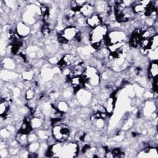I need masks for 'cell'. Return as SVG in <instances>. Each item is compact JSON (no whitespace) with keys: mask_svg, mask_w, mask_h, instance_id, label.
I'll return each instance as SVG.
<instances>
[{"mask_svg":"<svg viewBox=\"0 0 158 158\" xmlns=\"http://www.w3.org/2000/svg\"><path fill=\"white\" fill-rule=\"evenodd\" d=\"M78 152V146L75 143L57 142L48 149L46 154L49 156L69 157H75Z\"/></svg>","mask_w":158,"mask_h":158,"instance_id":"cell-1","label":"cell"},{"mask_svg":"<svg viewBox=\"0 0 158 158\" xmlns=\"http://www.w3.org/2000/svg\"><path fill=\"white\" fill-rule=\"evenodd\" d=\"M109 33L108 26L106 24L101 25L93 28L89 33V41L93 48L98 49Z\"/></svg>","mask_w":158,"mask_h":158,"instance_id":"cell-2","label":"cell"},{"mask_svg":"<svg viewBox=\"0 0 158 158\" xmlns=\"http://www.w3.org/2000/svg\"><path fill=\"white\" fill-rule=\"evenodd\" d=\"M70 134L69 127L64 123H56L52 128L53 138L57 142H65L69 138Z\"/></svg>","mask_w":158,"mask_h":158,"instance_id":"cell-3","label":"cell"},{"mask_svg":"<svg viewBox=\"0 0 158 158\" xmlns=\"http://www.w3.org/2000/svg\"><path fill=\"white\" fill-rule=\"evenodd\" d=\"M85 84L96 86L99 83L100 77L98 71L93 67H87L81 75Z\"/></svg>","mask_w":158,"mask_h":158,"instance_id":"cell-4","label":"cell"},{"mask_svg":"<svg viewBox=\"0 0 158 158\" xmlns=\"http://www.w3.org/2000/svg\"><path fill=\"white\" fill-rule=\"evenodd\" d=\"M127 38V36L125 32L121 30H114L108 33L104 41L109 46L118 43H125Z\"/></svg>","mask_w":158,"mask_h":158,"instance_id":"cell-5","label":"cell"},{"mask_svg":"<svg viewBox=\"0 0 158 158\" xmlns=\"http://www.w3.org/2000/svg\"><path fill=\"white\" fill-rule=\"evenodd\" d=\"M82 63L81 60L78 56L72 54H66L60 59L59 64L62 66H74Z\"/></svg>","mask_w":158,"mask_h":158,"instance_id":"cell-6","label":"cell"},{"mask_svg":"<svg viewBox=\"0 0 158 158\" xmlns=\"http://www.w3.org/2000/svg\"><path fill=\"white\" fill-rule=\"evenodd\" d=\"M79 34V30L78 28L73 25H69L61 31L60 36H62L66 41H70L75 40Z\"/></svg>","mask_w":158,"mask_h":158,"instance_id":"cell-7","label":"cell"},{"mask_svg":"<svg viewBox=\"0 0 158 158\" xmlns=\"http://www.w3.org/2000/svg\"><path fill=\"white\" fill-rule=\"evenodd\" d=\"M152 1L148 0V1H133V3L132 4L131 8L133 10V12L135 14H141V13H145L147 9L151 4Z\"/></svg>","mask_w":158,"mask_h":158,"instance_id":"cell-8","label":"cell"},{"mask_svg":"<svg viewBox=\"0 0 158 158\" xmlns=\"http://www.w3.org/2000/svg\"><path fill=\"white\" fill-rule=\"evenodd\" d=\"M95 9L94 6V4H91V2L87 1L84 5H83L79 9L80 14L84 17V18H88L89 17L91 16L93 14H94Z\"/></svg>","mask_w":158,"mask_h":158,"instance_id":"cell-9","label":"cell"},{"mask_svg":"<svg viewBox=\"0 0 158 158\" xmlns=\"http://www.w3.org/2000/svg\"><path fill=\"white\" fill-rule=\"evenodd\" d=\"M86 25L93 29L101 25L102 23V20L101 17L99 14H98L97 13H94L91 16L86 19Z\"/></svg>","mask_w":158,"mask_h":158,"instance_id":"cell-10","label":"cell"},{"mask_svg":"<svg viewBox=\"0 0 158 158\" xmlns=\"http://www.w3.org/2000/svg\"><path fill=\"white\" fill-rule=\"evenodd\" d=\"M30 32V28L28 25L23 23L19 22L16 26V33L20 37H25Z\"/></svg>","mask_w":158,"mask_h":158,"instance_id":"cell-11","label":"cell"},{"mask_svg":"<svg viewBox=\"0 0 158 158\" xmlns=\"http://www.w3.org/2000/svg\"><path fill=\"white\" fill-rule=\"evenodd\" d=\"M71 86L74 89H80L85 84V82L81 76H74L69 80Z\"/></svg>","mask_w":158,"mask_h":158,"instance_id":"cell-12","label":"cell"},{"mask_svg":"<svg viewBox=\"0 0 158 158\" xmlns=\"http://www.w3.org/2000/svg\"><path fill=\"white\" fill-rule=\"evenodd\" d=\"M148 75L150 78H156L158 74V63L157 60L152 61L148 66Z\"/></svg>","mask_w":158,"mask_h":158,"instance_id":"cell-13","label":"cell"},{"mask_svg":"<svg viewBox=\"0 0 158 158\" xmlns=\"http://www.w3.org/2000/svg\"><path fill=\"white\" fill-rule=\"evenodd\" d=\"M115 98L114 97L108 98L104 102V107L107 114H111L115 107Z\"/></svg>","mask_w":158,"mask_h":158,"instance_id":"cell-14","label":"cell"},{"mask_svg":"<svg viewBox=\"0 0 158 158\" xmlns=\"http://www.w3.org/2000/svg\"><path fill=\"white\" fill-rule=\"evenodd\" d=\"M86 69V67L83 63H80L78 65H74L71 69V73L74 76H81Z\"/></svg>","mask_w":158,"mask_h":158,"instance_id":"cell-15","label":"cell"},{"mask_svg":"<svg viewBox=\"0 0 158 158\" xmlns=\"http://www.w3.org/2000/svg\"><path fill=\"white\" fill-rule=\"evenodd\" d=\"M9 102L6 99H1L0 102V114L1 116H5L9 109Z\"/></svg>","mask_w":158,"mask_h":158,"instance_id":"cell-16","label":"cell"},{"mask_svg":"<svg viewBox=\"0 0 158 158\" xmlns=\"http://www.w3.org/2000/svg\"><path fill=\"white\" fill-rule=\"evenodd\" d=\"M30 123L32 128H34V129L39 128L43 125L42 118L35 117L34 118H32L30 120Z\"/></svg>","mask_w":158,"mask_h":158,"instance_id":"cell-17","label":"cell"},{"mask_svg":"<svg viewBox=\"0 0 158 158\" xmlns=\"http://www.w3.org/2000/svg\"><path fill=\"white\" fill-rule=\"evenodd\" d=\"M17 140L18 143H19L21 144H23V145L26 144L28 142L27 134L19 133L17 136Z\"/></svg>","mask_w":158,"mask_h":158,"instance_id":"cell-18","label":"cell"},{"mask_svg":"<svg viewBox=\"0 0 158 158\" xmlns=\"http://www.w3.org/2000/svg\"><path fill=\"white\" fill-rule=\"evenodd\" d=\"M158 48V37L157 34L152 36L150 40V46L149 50L156 49ZM148 50V51H149Z\"/></svg>","mask_w":158,"mask_h":158,"instance_id":"cell-19","label":"cell"},{"mask_svg":"<svg viewBox=\"0 0 158 158\" xmlns=\"http://www.w3.org/2000/svg\"><path fill=\"white\" fill-rule=\"evenodd\" d=\"M40 144L36 141L30 143L28 144V150L31 153H36L40 148Z\"/></svg>","mask_w":158,"mask_h":158,"instance_id":"cell-20","label":"cell"},{"mask_svg":"<svg viewBox=\"0 0 158 158\" xmlns=\"http://www.w3.org/2000/svg\"><path fill=\"white\" fill-rule=\"evenodd\" d=\"M69 108L68 104L64 101H60L57 106V109L60 112H65L67 111Z\"/></svg>","mask_w":158,"mask_h":158,"instance_id":"cell-21","label":"cell"},{"mask_svg":"<svg viewBox=\"0 0 158 158\" xmlns=\"http://www.w3.org/2000/svg\"><path fill=\"white\" fill-rule=\"evenodd\" d=\"M147 54L148 55L149 58L152 60V61L157 60V57H158L157 49H154V50H149L148 51Z\"/></svg>","mask_w":158,"mask_h":158,"instance_id":"cell-22","label":"cell"},{"mask_svg":"<svg viewBox=\"0 0 158 158\" xmlns=\"http://www.w3.org/2000/svg\"><path fill=\"white\" fill-rule=\"evenodd\" d=\"M38 133V135L41 139H48L49 136L48 131L46 130H40Z\"/></svg>","mask_w":158,"mask_h":158,"instance_id":"cell-23","label":"cell"},{"mask_svg":"<svg viewBox=\"0 0 158 158\" xmlns=\"http://www.w3.org/2000/svg\"><path fill=\"white\" fill-rule=\"evenodd\" d=\"M35 96V91L32 89H29L25 93V98L28 100H31Z\"/></svg>","mask_w":158,"mask_h":158,"instance_id":"cell-24","label":"cell"},{"mask_svg":"<svg viewBox=\"0 0 158 158\" xmlns=\"http://www.w3.org/2000/svg\"><path fill=\"white\" fill-rule=\"evenodd\" d=\"M37 136L35 133H31L28 135V143H32L34 141H36Z\"/></svg>","mask_w":158,"mask_h":158,"instance_id":"cell-25","label":"cell"},{"mask_svg":"<svg viewBox=\"0 0 158 158\" xmlns=\"http://www.w3.org/2000/svg\"><path fill=\"white\" fill-rule=\"evenodd\" d=\"M10 135V132L8 131L7 129H5V128H2L1 130V137L5 138L7 136H9Z\"/></svg>","mask_w":158,"mask_h":158,"instance_id":"cell-26","label":"cell"},{"mask_svg":"<svg viewBox=\"0 0 158 158\" xmlns=\"http://www.w3.org/2000/svg\"><path fill=\"white\" fill-rule=\"evenodd\" d=\"M67 94H69V93H70L68 91V92H67ZM67 96H70V95H69V94H67ZM67 95H66V94H64V96H66Z\"/></svg>","mask_w":158,"mask_h":158,"instance_id":"cell-27","label":"cell"}]
</instances>
